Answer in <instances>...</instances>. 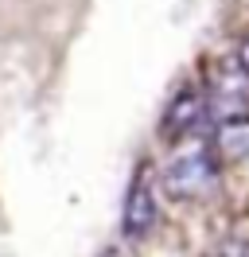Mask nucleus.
Returning a JSON list of instances; mask_svg holds the SVG:
<instances>
[{
    "instance_id": "1",
    "label": "nucleus",
    "mask_w": 249,
    "mask_h": 257,
    "mask_svg": "<svg viewBox=\"0 0 249 257\" xmlns=\"http://www.w3.org/2000/svg\"><path fill=\"white\" fill-rule=\"evenodd\" d=\"M218 164H222L218 148L210 145V141H195V145H187L183 152H175L168 160L164 176H160V187H164V195L175 199V203L199 199V195H206L214 187Z\"/></svg>"
},
{
    "instance_id": "2",
    "label": "nucleus",
    "mask_w": 249,
    "mask_h": 257,
    "mask_svg": "<svg viewBox=\"0 0 249 257\" xmlns=\"http://www.w3.org/2000/svg\"><path fill=\"white\" fill-rule=\"evenodd\" d=\"M160 222V203H156V179L148 172V164H140L129 187H125V203H121V234L125 238H144L152 226Z\"/></svg>"
},
{
    "instance_id": "3",
    "label": "nucleus",
    "mask_w": 249,
    "mask_h": 257,
    "mask_svg": "<svg viewBox=\"0 0 249 257\" xmlns=\"http://www.w3.org/2000/svg\"><path fill=\"white\" fill-rule=\"evenodd\" d=\"M206 117H210V97L199 86H183L160 117V133H164V141H187L202 128Z\"/></svg>"
}]
</instances>
